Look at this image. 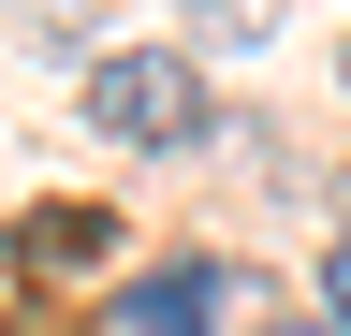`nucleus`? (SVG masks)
<instances>
[{"instance_id":"obj_1","label":"nucleus","mask_w":351,"mask_h":336,"mask_svg":"<svg viewBox=\"0 0 351 336\" xmlns=\"http://www.w3.org/2000/svg\"><path fill=\"white\" fill-rule=\"evenodd\" d=\"M88 132H103V146H191V132H205V73L176 59V44L88 59Z\"/></svg>"},{"instance_id":"obj_2","label":"nucleus","mask_w":351,"mask_h":336,"mask_svg":"<svg viewBox=\"0 0 351 336\" xmlns=\"http://www.w3.org/2000/svg\"><path fill=\"white\" fill-rule=\"evenodd\" d=\"M117 322H132V336H205V322H219V263H161V278H132Z\"/></svg>"},{"instance_id":"obj_3","label":"nucleus","mask_w":351,"mask_h":336,"mask_svg":"<svg viewBox=\"0 0 351 336\" xmlns=\"http://www.w3.org/2000/svg\"><path fill=\"white\" fill-rule=\"evenodd\" d=\"M15 248H29L44 278H73V263H103V248H117V220H103V205H44V220H29Z\"/></svg>"},{"instance_id":"obj_4","label":"nucleus","mask_w":351,"mask_h":336,"mask_svg":"<svg viewBox=\"0 0 351 336\" xmlns=\"http://www.w3.org/2000/svg\"><path fill=\"white\" fill-rule=\"evenodd\" d=\"M322 322H337V336H351V234H337V248H322Z\"/></svg>"},{"instance_id":"obj_5","label":"nucleus","mask_w":351,"mask_h":336,"mask_svg":"<svg viewBox=\"0 0 351 336\" xmlns=\"http://www.w3.org/2000/svg\"><path fill=\"white\" fill-rule=\"evenodd\" d=\"M263 336H337V322H263Z\"/></svg>"},{"instance_id":"obj_6","label":"nucleus","mask_w":351,"mask_h":336,"mask_svg":"<svg viewBox=\"0 0 351 336\" xmlns=\"http://www.w3.org/2000/svg\"><path fill=\"white\" fill-rule=\"evenodd\" d=\"M337 73H351V59H337Z\"/></svg>"}]
</instances>
